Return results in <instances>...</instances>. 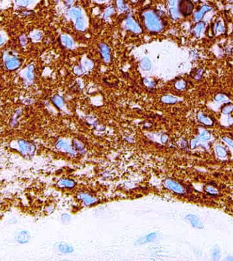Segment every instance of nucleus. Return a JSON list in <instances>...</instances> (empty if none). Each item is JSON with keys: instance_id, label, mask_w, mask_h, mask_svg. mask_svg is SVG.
I'll list each match as a JSON object with an SVG mask.
<instances>
[{"instance_id": "nucleus-1", "label": "nucleus", "mask_w": 233, "mask_h": 261, "mask_svg": "<svg viewBox=\"0 0 233 261\" xmlns=\"http://www.w3.org/2000/svg\"><path fill=\"white\" fill-rule=\"evenodd\" d=\"M144 17L145 25L147 29L154 32L160 31L162 28V23L155 13L151 11L147 12L144 14Z\"/></svg>"}, {"instance_id": "nucleus-2", "label": "nucleus", "mask_w": 233, "mask_h": 261, "mask_svg": "<svg viewBox=\"0 0 233 261\" xmlns=\"http://www.w3.org/2000/svg\"><path fill=\"white\" fill-rule=\"evenodd\" d=\"M194 5L190 0H181L179 4V11L184 16H188L191 13Z\"/></svg>"}, {"instance_id": "nucleus-3", "label": "nucleus", "mask_w": 233, "mask_h": 261, "mask_svg": "<svg viewBox=\"0 0 233 261\" xmlns=\"http://www.w3.org/2000/svg\"><path fill=\"white\" fill-rule=\"evenodd\" d=\"M21 63L20 60L15 57H8L5 60L6 68L10 71L18 69L21 66Z\"/></svg>"}, {"instance_id": "nucleus-4", "label": "nucleus", "mask_w": 233, "mask_h": 261, "mask_svg": "<svg viewBox=\"0 0 233 261\" xmlns=\"http://www.w3.org/2000/svg\"><path fill=\"white\" fill-rule=\"evenodd\" d=\"M19 146L21 151L24 154H32L35 150L34 145L27 141H20L19 142Z\"/></svg>"}, {"instance_id": "nucleus-5", "label": "nucleus", "mask_w": 233, "mask_h": 261, "mask_svg": "<svg viewBox=\"0 0 233 261\" xmlns=\"http://www.w3.org/2000/svg\"><path fill=\"white\" fill-rule=\"evenodd\" d=\"M166 186L171 190L178 194H182L184 192V189L181 186L177 184V182L173 181V180H167L166 182Z\"/></svg>"}, {"instance_id": "nucleus-6", "label": "nucleus", "mask_w": 233, "mask_h": 261, "mask_svg": "<svg viewBox=\"0 0 233 261\" xmlns=\"http://www.w3.org/2000/svg\"><path fill=\"white\" fill-rule=\"evenodd\" d=\"M187 219H188L189 222L191 223V224L195 228H202V224L200 221V219L197 216H194V215L189 214L188 216L186 217Z\"/></svg>"}, {"instance_id": "nucleus-7", "label": "nucleus", "mask_w": 233, "mask_h": 261, "mask_svg": "<svg viewBox=\"0 0 233 261\" xmlns=\"http://www.w3.org/2000/svg\"><path fill=\"white\" fill-rule=\"evenodd\" d=\"M56 147H57V149L64 150V151H67V153H75L73 150L72 149L70 146L69 145L68 143H66V142H64V141H59V142L57 143V145H56Z\"/></svg>"}, {"instance_id": "nucleus-8", "label": "nucleus", "mask_w": 233, "mask_h": 261, "mask_svg": "<svg viewBox=\"0 0 233 261\" xmlns=\"http://www.w3.org/2000/svg\"><path fill=\"white\" fill-rule=\"evenodd\" d=\"M211 10V8L210 7V6H203L201 8V9H200L199 12H196L195 14V15H194L195 20L196 21L200 20V19H201L202 17H203L204 14H205L206 12H207L209 11V10Z\"/></svg>"}, {"instance_id": "nucleus-9", "label": "nucleus", "mask_w": 233, "mask_h": 261, "mask_svg": "<svg viewBox=\"0 0 233 261\" xmlns=\"http://www.w3.org/2000/svg\"><path fill=\"white\" fill-rule=\"evenodd\" d=\"M100 48L104 59L106 62H108L110 60V50L108 49V47L106 44H100Z\"/></svg>"}, {"instance_id": "nucleus-10", "label": "nucleus", "mask_w": 233, "mask_h": 261, "mask_svg": "<svg viewBox=\"0 0 233 261\" xmlns=\"http://www.w3.org/2000/svg\"><path fill=\"white\" fill-rule=\"evenodd\" d=\"M127 27L128 29H130L135 33H139L141 32V29L139 26L132 20L131 18L128 19L127 21Z\"/></svg>"}, {"instance_id": "nucleus-11", "label": "nucleus", "mask_w": 233, "mask_h": 261, "mask_svg": "<svg viewBox=\"0 0 233 261\" xmlns=\"http://www.w3.org/2000/svg\"><path fill=\"white\" fill-rule=\"evenodd\" d=\"M78 197H79L81 200H82L84 203L86 204H92L95 201V199L94 198H93L92 196H91L87 194H83V193L80 194L79 196Z\"/></svg>"}, {"instance_id": "nucleus-12", "label": "nucleus", "mask_w": 233, "mask_h": 261, "mask_svg": "<svg viewBox=\"0 0 233 261\" xmlns=\"http://www.w3.org/2000/svg\"><path fill=\"white\" fill-rule=\"evenodd\" d=\"M198 118H199L200 122L204 123V125H211L213 124L212 120H211L210 118H209L208 117H206V115H204L202 113H199V115H198Z\"/></svg>"}, {"instance_id": "nucleus-13", "label": "nucleus", "mask_w": 233, "mask_h": 261, "mask_svg": "<svg viewBox=\"0 0 233 261\" xmlns=\"http://www.w3.org/2000/svg\"><path fill=\"white\" fill-rule=\"evenodd\" d=\"M215 150L217 156L219 158H224L227 155V151H226V149L221 145H217L215 147Z\"/></svg>"}, {"instance_id": "nucleus-14", "label": "nucleus", "mask_w": 233, "mask_h": 261, "mask_svg": "<svg viewBox=\"0 0 233 261\" xmlns=\"http://www.w3.org/2000/svg\"><path fill=\"white\" fill-rule=\"evenodd\" d=\"M58 185L62 187H66V188H72L75 185V183L73 181L70 179H62L60 180L58 183Z\"/></svg>"}, {"instance_id": "nucleus-15", "label": "nucleus", "mask_w": 233, "mask_h": 261, "mask_svg": "<svg viewBox=\"0 0 233 261\" xmlns=\"http://www.w3.org/2000/svg\"><path fill=\"white\" fill-rule=\"evenodd\" d=\"M210 138H211V134H209V132L206 131V130H204V131H202L201 133H200V136L197 139V141H207L209 139H210Z\"/></svg>"}, {"instance_id": "nucleus-16", "label": "nucleus", "mask_w": 233, "mask_h": 261, "mask_svg": "<svg viewBox=\"0 0 233 261\" xmlns=\"http://www.w3.org/2000/svg\"><path fill=\"white\" fill-rule=\"evenodd\" d=\"M162 101L164 103L166 104H174L177 101V99L176 98L171 96V95H166L162 98Z\"/></svg>"}, {"instance_id": "nucleus-17", "label": "nucleus", "mask_w": 233, "mask_h": 261, "mask_svg": "<svg viewBox=\"0 0 233 261\" xmlns=\"http://www.w3.org/2000/svg\"><path fill=\"white\" fill-rule=\"evenodd\" d=\"M29 238V234H27V232H22L19 234L18 237V240L20 243H26L28 241Z\"/></svg>"}, {"instance_id": "nucleus-18", "label": "nucleus", "mask_w": 233, "mask_h": 261, "mask_svg": "<svg viewBox=\"0 0 233 261\" xmlns=\"http://www.w3.org/2000/svg\"><path fill=\"white\" fill-rule=\"evenodd\" d=\"M59 249L63 253H70V252H72L73 251L72 247L67 245H60L59 246Z\"/></svg>"}, {"instance_id": "nucleus-19", "label": "nucleus", "mask_w": 233, "mask_h": 261, "mask_svg": "<svg viewBox=\"0 0 233 261\" xmlns=\"http://www.w3.org/2000/svg\"><path fill=\"white\" fill-rule=\"evenodd\" d=\"M34 67L33 65H31V66H29V68H28L27 72V77L29 80H32L34 79Z\"/></svg>"}, {"instance_id": "nucleus-20", "label": "nucleus", "mask_w": 233, "mask_h": 261, "mask_svg": "<svg viewBox=\"0 0 233 261\" xmlns=\"http://www.w3.org/2000/svg\"><path fill=\"white\" fill-rule=\"evenodd\" d=\"M62 41L64 44L67 46L68 47H71L73 45V42L72 40H71L69 37H67L66 36H62Z\"/></svg>"}, {"instance_id": "nucleus-21", "label": "nucleus", "mask_w": 233, "mask_h": 261, "mask_svg": "<svg viewBox=\"0 0 233 261\" xmlns=\"http://www.w3.org/2000/svg\"><path fill=\"white\" fill-rule=\"evenodd\" d=\"M204 26V24L202 22L197 23L196 25L195 26L194 31H195L196 33L197 36H200V33H201L202 29H203Z\"/></svg>"}, {"instance_id": "nucleus-22", "label": "nucleus", "mask_w": 233, "mask_h": 261, "mask_svg": "<svg viewBox=\"0 0 233 261\" xmlns=\"http://www.w3.org/2000/svg\"><path fill=\"white\" fill-rule=\"evenodd\" d=\"M69 14L71 16L77 17V18H78V17L81 16V12H80V10H78V9H76V8L72 9L70 11Z\"/></svg>"}, {"instance_id": "nucleus-23", "label": "nucleus", "mask_w": 233, "mask_h": 261, "mask_svg": "<svg viewBox=\"0 0 233 261\" xmlns=\"http://www.w3.org/2000/svg\"><path fill=\"white\" fill-rule=\"evenodd\" d=\"M85 24H84V21L83 19H82V16H80L77 18V23H76V27H77V29H82L84 28Z\"/></svg>"}, {"instance_id": "nucleus-24", "label": "nucleus", "mask_w": 233, "mask_h": 261, "mask_svg": "<svg viewBox=\"0 0 233 261\" xmlns=\"http://www.w3.org/2000/svg\"><path fill=\"white\" fill-rule=\"evenodd\" d=\"M141 66H142V68L144 70H149L151 68V63H150L149 60H148L147 59H145L141 62Z\"/></svg>"}, {"instance_id": "nucleus-25", "label": "nucleus", "mask_w": 233, "mask_h": 261, "mask_svg": "<svg viewBox=\"0 0 233 261\" xmlns=\"http://www.w3.org/2000/svg\"><path fill=\"white\" fill-rule=\"evenodd\" d=\"M53 101L54 102V104H55V105L59 108L61 107V106L63 105V100L60 97H58V96L54 97L53 98Z\"/></svg>"}, {"instance_id": "nucleus-26", "label": "nucleus", "mask_w": 233, "mask_h": 261, "mask_svg": "<svg viewBox=\"0 0 233 261\" xmlns=\"http://www.w3.org/2000/svg\"><path fill=\"white\" fill-rule=\"evenodd\" d=\"M232 110H233V105H232V104L226 105L222 108V113L224 114L230 113H231Z\"/></svg>"}, {"instance_id": "nucleus-27", "label": "nucleus", "mask_w": 233, "mask_h": 261, "mask_svg": "<svg viewBox=\"0 0 233 261\" xmlns=\"http://www.w3.org/2000/svg\"><path fill=\"white\" fill-rule=\"evenodd\" d=\"M215 32H224V27L223 25L221 23H218L216 24L215 27Z\"/></svg>"}, {"instance_id": "nucleus-28", "label": "nucleus", "mask_w": 233, "mask_h": 261, "mask_svg": "<svg viewBox=\"0 0 233 261\" xmlns=\"http://www.w3.org/2000/svg\"><path fill=\"white\" fill-rule=\"evenodd\" d=\"M175 87L179 89V90H182V89H184L186 87V82L183 81V80H180V81H179L176 83Z\"/></svg>"}, {"instance_id": "nucleus-29", "label": "nucleus", "mask_w": 233, "mask_h": 261, "mask_svg": "<svg viewBox=\"0 0 233 261\" xmlns=\"http://www.w3.org/2000/svg\"><path fill=\"white\" fill-rule=\"evenodd\" d=\"M171 14L173 19H177L178 17V12L175 8H171Z\"/></svg>"}, {"instance_id": "nucleus-30", "label": "nucleus", "mask_w": 233, "mask_h": 261, "mask_svg": "<svg viewBox=\"0 0 233 261\" xmlns=\"http://www.w3.org/2000/svg\"><path fill=\"white\" fill-rule=\"evenodd\" d=\"M32 37L34 40H40L41 37H42V34L40 32H36V33L33 34V35H32Z\"/></svg>"}, {"instance_id": "nucleus-31", "label": "nucleus", "mask_w": 233, "mask_h": 261, "mask_svg": "<svg viewBox=\"0 0 233 261\" xmlns=\"http://www.w3.org/2000/svg\"><path fill=\"white\" fill-rule=\"evenodd\" d=\"M75 147L77 148L78 150H79V151H81V150L84 149V146L82 145V143L78 142V141H75Z\"/></svg>"}, {"instance_id": "nucleus-32", "label": "nucleus", "mask_w": 233, "mask_h": 261, "mask_svg": "<svg viewBox=\"0 0 233 261\" xmlns=\"http://www.w3.org/2000/svg\"><path fill=\"white\" fill-rule=\"evenodd\" d=\"M20 41H21V44L23 45H25L27 44V38L25 35H22L20 38Z\"/></svg>"}, {"instance_id": "nucleus-33", "label": "nucleus", "mask_w": 233, "mask_h": 261, "mask_svg": "<svg viewBox=\"0 0 233 261\" xmlns=\"http://www.w3.org/2000/svg\"><path fill=\"white\" fill-rule=\"evenodd\" d=\"M117 4L118 7L121 10H123L125 8V4H124L123 0H117Z\"/></svg>"}, {"instance_id": "nucleus-34", "label": "nucleus", "mask_w": 233, "mask_h": 261, "mask_svg": "<svg viewBox=\"0 0 233 261\" xmlns=\"http://www.w3.org/2000/svg\"><path fill=\"white\" fill-rule=\"evenodd\" d=\"M215 100L217 102H220L225 100V96L223 94H217L215 95Z\"/></svg>"}, {"instance_id": "nucleus-35", "label": "nucleus", "mask_w": 233, "mask_h": 261, "mask_svg": "<svg viewBox=\"0 0 233 261\" xmlns=\"http://www.w3.org/2000/svg\"><path fill=\"white\" fill-rule=\"evenodd\" d=\"M223 140L227 143L228 145H229L230 146H231L233 148V141L232 139L228 138V137H224Z\"/></svg>"}, {"instance_id": "nucleus-36", "label": "nucleus", "mask_w": 233, "mask_h": 261, "mask_svg": "<svg viewBox=\"0 0 233 261\" xmlns=\"http://www.w3.org/2000/svg\"><path fill=\"white\" fill-rule=\"evenodd\" d=\"M206 192H209L211 194H213L217 193V190H215L214 188H212V187H207V188H206Z\"/></svg>"}, {"instance_id": "nucleus-37", "label": "nucleus", "mask_w": 233, "mask_h": 261, "mask_svg": "<svg viewBox=\"0 0 233 261\" xmlns=\"http://www.w3.org/2000/svg\"><path fill=\"white\" fill-rule=\"evenodd\" d=\"M156 237V234H148V235L146 237V241H150L151 240H153V239H155Z\"/></svg>"}, {"instance_id": "nucleus-38", "label": "nucleus", "mask_w": 233, "mask_h": 261, "mask_svg": "<svg viewBox=\"0 0 233 261\" xmlns=\"http://www.w3.org/2000/svg\"><path fill=\"white\" fill-rule=\"evenodd\" d=\"M213 256L215 258H217L219 256V251L217 249H215L213 251Z\"/></svg>"}, {"instance_id": "nucleus-39", "label": "nucleus", "mask_w": 233, "mask_h": 261, "mask_svg": "<svg viewBox=\"0 0 233 261\" xmlns=\"http://www.w3.org/2000/svg\"><path fill=\"white\" fill-rule=\"evenodd\" d=\"M177 2V0H169V4L171 6H175Z\"/></svg>"}, {"instance_id": "nucleus-40", "label": "nucleus", "mask_w": 233, "mask_h": 261, "mask_svg": "<svg viewBox=\"0 0 233 261\" xmlns=\"http://www.w3.org/2000/svg\"><path fill=\"white\" fill-rule=\"evenodd\" d=\"M20 4H21V5H23V6L27 5V4H28V0H21Z\"/></svg>"}, {"instance_id": "nucleus-41", "label": "nucleus", "mask_w": 233, "mask_h": 261, "mask_svg": "<svg viewBox=\"0 0 233 261\" xmlns=\"http://www.w3.org/2000/svg\"><path fill=\"white\" fill-rule=\"evenodd\" d=\"M113 13V10L111 9V8H109V9H108L107 11H106V16H108V15H110V14H112Z\"/></svg>"}, {"instance_id": "nucleus-42", "label": "nucleus", "mask_w": 233, "mask_h": 261, "mask_svg": "<svg viewBox=\"0 0 233 261\" xmlns=\"http://www.w3.org/2000/svg\"><path fill=\"white\" fill-rule=\"evenodd\" d=\"M167 141V136H163L162 137V141L163 143H165Z\"/></svg>"}, {"instance_id": "nucleus-43", "label": "nucleus", "mask_w": 233, "mask_h": 261, "mask_svg": "<svg viewBox=\"0 0 233 261\" xmlns=\"http://www.w3.org/2000/svg\"><path fill=\"white\" fill-rule=\"evenodd\" d=\"M4 42V38H2L1 36H0V46L3 44V43Z\"/></svg>"}, {"instance_id": "nucleus-44", "label": "nucleus", "mask_w": 233, "mask_h": 261, "mask_svg": "<svg viewBox=\"0 0 233 261\" xmlns=\"http://www.w3.org/2000/svg\"><path fill=\"white\" fill-rule=\"evenodd\" d=\"M75 1V0H66V1H67V3L68 4H72V2Z\"/></svg>"}, {"instance_id": "nucleus-45", "label": "nucleus", "mask_w": 233, "mask_h": 261, "mask_svg": "<svg viewBox=\"0 0 233 261\" xmlns=\"http://www.w3.org/2000/svg\"><path fill=\"white\" fill-rule=\"evenodd\" d=\"M99 1H104V0H99Z\"/></svg>"}, {"instance_id": "nucleus-46", "label": "nucleus", "mask_w": 233, "mask_h": 261, "mask_svg": "<svg viewBox=\"0 0 233 261\" xmlns=\"http://www.w3.org/2000/svg\"><path fill=\"white\" fill-rule=\"evenodd\" d=\"M195 1H197V0H195Z\"/></svg>"}]
</instances>
